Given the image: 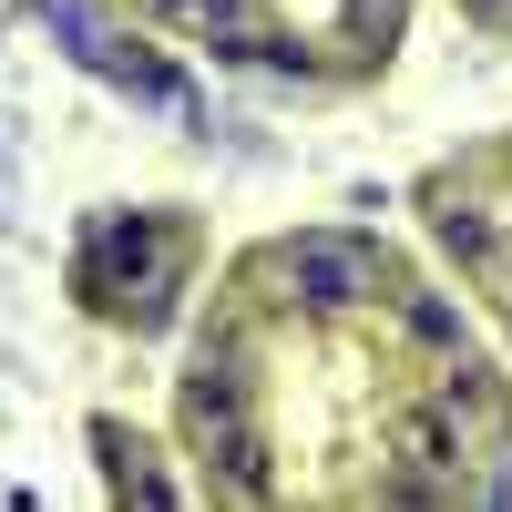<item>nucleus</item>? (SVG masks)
<instances>
[{"label":"nucleus","mask_w":512,"mask_h":512,"mask_svg":"<svg viewBox=\"0 0 512 512\" xmlns=\"http://www.w3.org/2000/svg\"><path fill=\"white\" fill-rule=\"evenodd\" d=\"M277 277L297 287V308H318V318H338V308H359V297H369V277H379V256H369L359 236H297V246L277 256Z\"/></svg>","instance_id":"f257e3e1"},{"label":"nucleus","mask_w":512,"mask_h":512,"mask_svg":"<svg viewBox=\"0 0 512 512\" xmlns=\"http://www.w3.org/2000/svg\"><path fill=\"white\" fill-rule=\"evenodd\" d=\"M185 410L205 420V431H216V420H236V410H246V359H236V349H205L195 379H185Z\"/></svg>","instance_id":"f03ea898"},{"label":"nucleus","mask_w":512,"mask_h":512,"mask_svg":"<svg viewBox=\"0 0 512 512\" xmlns=\"http://www.w3.org/2000/svg\"><path fill=\"white\" fill-rule=\"evenodd\" d=\"M216 461H226L236 492H267V441H256L246 420H216Z\"/></svg>","instance_id":"7ed1b4c3"},{"label":"nucleus","mask_w":512,"mask_h":512,"mask_svg":"<svg viewBox=\"0 0 512 512\" xmlns=\"http://www.w3.org/2000/svg\"><path fill=\"white\" fill-rule=\"evenodd\" d=\"M441 246H451V256H492L502 236H492V216H482V205H451V216H441Z\"/></svg>","instance_id":"20e7f679"},{"label":"nucleus","mask_w":512,"mask_h":512,"mask_svg":"<svg viewBox=\"0 0 512 512\" xmlns=\"http://www.w3.org/2000/svg\"><path fill=\"white\" fill-rule=\"evenodd\" d=\"M410 338L420 349H461V318L441 308V297H410Z\"/></svg>","instance_id":"39448f33"},{"label":"nucleus","mask_w":512,"mask_h":512,"mask_svg":"<svg viewBox=\"0 0 512 512\" xmlns=\"http://www.w3.org/2000/svg\"><path fill=\"white\" fill-rule=\"evenodd\" d=\"M123 492H134V512H185V502H175V482H164L154 461H134V472H123Z\"/></svg>","instance_id":"423d86ee"}]
</instances>
